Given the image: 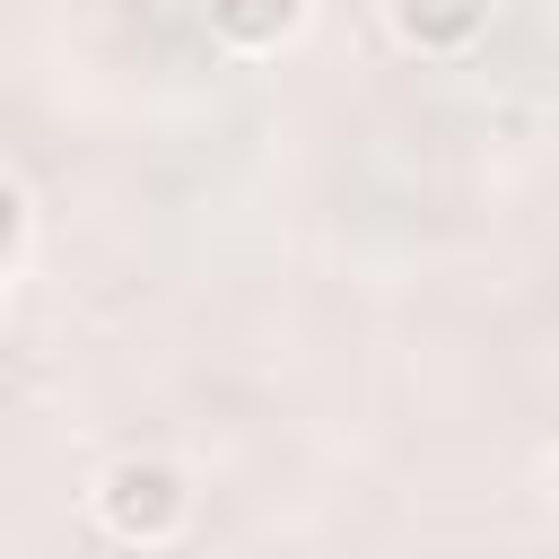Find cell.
I'll use <instances>...</instances> for the list:
<instances>
[{
    "instance_id": "1",
    "label": "cell",
    "mask_w": 559,
    "mask_h": 559,
    "mask_svg": "<svg viewBox=\"0 0 559 559\" xmlns=\"http://www.w3.org/2000/svg\"><path fill=\"white\" fill-rule=\"evenodd\" d=\"M105 515H114L122 533H157V524L183 515V489H175L166 463H114V472H105Z\"/></svg>"
}]
</instances>
